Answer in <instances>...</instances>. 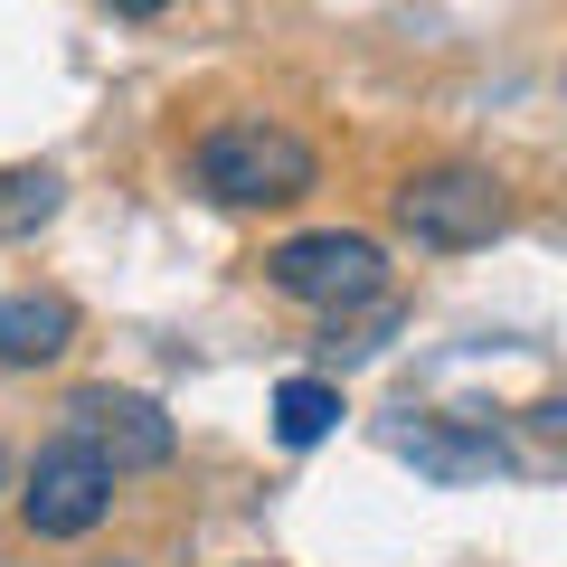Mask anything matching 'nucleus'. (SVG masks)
<instances>
[{"mask_svg": "<svg viewBox=\"0 0 567 567\" xmlns=\"http://www.w3.org/2000/svg\"><path fill=\"white\" fill-rule=\"evenodd\" d=\"M312 181H322L312 142L284 133V123H265V114L218 123V133L199 142V189L227 199V208H284V199H303Z\"/></svg>", "mask_w": 567, "mask_h": 567, "instance_id": "1", "label": "nucleus"}, {"mask_svg": "<svg viewBox=\"0 0 567 567\" xmlns=\"http://www.w3.org/2000/svg\"><path fill=\"white\" fill-rule=\"evenodd\" d=\"M265 284L312 312H360L388 293V246L360 237V227H303V237H284L265 256Z\"/></svg>", "mask_w": 567, "mask_h": 567, "instance_id": "2", "label": "nucleus"}, {"mask_svg": "<svg viewBox=\"0 0 567 567\" xmlns=\"http://www.w3.org/2000/svg\"><path fill=\"white\" fill-rule=\"evenodd\" d=\"M398 227L416 246H435V256H464V246H492L511 227V189L473 162H435L398 189Z\"/></svg>", "mask_w": 567, "mask_h": 567, "instance_id": "3", "label": "nucleus"}, {"mask_svg": "<svg viewBox=\"0 0 567 567\" xmlns=\"http://www.w3.org/2000/svg\"><path fill=\"white\" fill-rule=\"evenodd\" d=\"M114 483L123 473L104 464V454H85L76 435H58V445H39V464H29V483H20V520L39 529V539H85V529H104V511H114Z\"/></svg>", "mask_w": 567, "mask_h": 567, "instance_id": "4", "label": "nucleus"}, {"mask_svg": "<svg viewBox=\"0 0 567 567\" xmlns=\"http://www.w3.org/2000/svg\"><path fill=\"white\" fill-rule=\"evenodd\" d=\"M66 435H76L85 454H104L114 473H162L171 454H181V425L142 398V388H76V398H66Z\"/></svg>", "mask_w": 567, "mask_h": 567, "instance_id": "5", "label": "nucleus"}, {"mask_svg": "<svg viewBox=\"0 0 567 567\" xmlns=\"http://www.w3.org/2000/svg\"><path fill=\"white\" fill-rule=\"evenodd\" d=\"M76 350V303L66 293H0V369H48Z\"/></svg>", "mask_w": 567, "mask_h": 567, "instance_id": "6", "label": "nucleus"}, {"mask_svg": "<svg viewBox=\"0 0 567 567\" xmlns=\"http://www.w3.org/2000/svg\"><path fill=\"white\" fill-rule=\"evenodd\" d=\"M66 208V181L48 162H20V171H0V237H39L48 218Z\"/></svg>", "mask_w": 567, "mask_h": 567, "instance_id": "7", "label": "nucleus"}, {"mask_svg": "<svg viewBox=\"0 0 567 567\" xmlns=\"http://www.w3.org/2000/svg\"><path fill=\"white\" fill-rule=\"evenodd\" d=\"M331 425H341V388H331V379H284V388H275V435H284L293 454L322 445Z\"/></svg>", "mask_w": 567, "mask_h": 567, "instance_id": "8", "label": "nucleus"}, {"mask_svg": "<svg viewBox=\"0 0 567 567\" xmlns=\"http://www.w3.org/2000/svg\"><path fill=\"white\" fill-rule=\"evenodd\" d=\"M114 10H123V20H162L171 0H114Z\"/></svg>", "mask_w": 567, "mask_h": 567, "instance_id": "9", "label": "nucleus"}]
</instances>
